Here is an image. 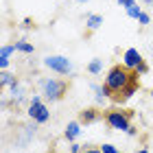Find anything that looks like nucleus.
<instances>
[{"instance_id":"1","label":"nucleus","mask_w":153,"mask_h":153,"mask_svg":"<svg viewBox=\"0 0 153 153\" xmlns=\"http://www.w3.org/2000/svg\"><path fill=\"white\" fill-rule=\"evenodd\" d=\"M134 81H138V74L131 72V70H127L123 64L109 68L107 74H105V88L112 92V96L118 94V92H123V90L127 88L129 83H134Z\"/></svg>"},{"instance_id":"13","label":"nucleus","mask_w":153,"mask_h":153,"mask_svg":"<svg viewBox=\"0 0 153 153\" xmlns=\"http://www.w3.org/2000/svg\"><path fill=\"white\" fill-rule=\"evenodd\" d=\"M16 81H18V79H16V74H11V72L2 70V74H0V85H2V88H11Z\"/></svg>"},{"instance_id":"14","label":"nucleus","mask_w":153,"mask_h":153,"mask_svg":"<svg viewBox=\"0 0 153 153\" xmlns=\"http://www.w3.org/2000/svg\"><path fill=\"white\" fill-rule=\"evenodd\" d=\"M88 72L90 74H101L103 72V59H92V61H90V64H88Z\"/></svg>"},{"instance_id":"25","label":"nucleus","mask_w":153,"mask_h":153,"mask_svg":"<svg viewBox=\"0 0 153 153\" xmlns=\"http://www.w3.org/2000/svg\"><path fill=\"white\" fill-rule=\"evenodd\" d=\"M136 153H149V151L147 149H140V151H136Z\"/></svg>"},{"instance_id":"18","label":"nucleus","mask_w":153,"mask_h":153,"mask_svg":"<svg viewBox=\"0 0 153 153\" xmlns=\"http://www.w3.org/2000/svg\"><path fill=\"white\" fill-rule=\"evenodd\" d=\"M101 151H103V153H120V151H118V149L114 147V144H103Z\"/></svg>"},{"instance_id":"6","label":"nucleus","mask_w":153,"mask_h":153,"mask_svg":"<svg viewBox=\"0 0 153 153\" xmlns=\"http://www.w3.org/2000/svg\"><path fill=\"white\" fill-rule=\"evenodd\" d=\"M140 64H144L140 51H138V48H127V51H125V55H123V66L127 68V70L136 72Z\"/></svg>"},{"instance_id":"10","label":"nucleus","mask_w":153,"mask_h":153,"mask_svg":"<svg viewBox=\"0 0 153 153\" xmlns=\"http://www.w3.org/2000/svg\"><path fill=\"white\" fill-rule=\"evenodd\" d=\"M16 53V44H7L0 48V68L2 70H7V66H9V57Z\"/></svg>"},{"instance_id":"7","label":"nucleus","mask_w":153,"mask_h":153,"mask_svg":"<svg viewBox=\"0 0 153 153\" xmlns=\"http://www.w3.org/2000/svg\"><path fill=\"white\" fill-rule=\"evenodd\" d=\"M101 118V112L94 107H88V109H81L79 112V123L81 125H90V123H96Z\"/></svg>"},{"instance_id":"16","label":"nucleus","mask_w":153,"mask_h":153,"mask_svg":"<svg viewBox=\"0 0 153 153\" xmlns=\"http://www.w3.org/2000/svg\"><path fill=\"white\" fill-rule=\"evenodd\" d=\"M125 11H127V16H129V18H134V20H138V18H140V13H142V9L138 7V2H136V4H131L129 9H125Z\"/></svg>"},{"instance_id":"23","label":"nucleus","mask_w":153,"mask_h":153,"mask_svg":"<svg viewBox=\"0 0 153 153\" xmlns=\"http://www.w3.org/2000/svg\"><path fill=\"white\" fill-rule=\"evenodd\" d=\"M22 24H24V26H31L33 22H31V18H24V20H22Z\"/></svg>"},{"instance_id":"2","label":"nucleus","mask_w":153,"mask_h":153,"mask_svg":"<svg viewBox=\"0 0 153 153\" xmlns=\"http://www.w3.org/2000/svg\"><path fill=\"white\" fill-rule=\"evenodd\" d=\"M39 90L42 94L46 96L51 103L55 101H61L68 92V81L64 79H53V76H48V79H39Z\"/></svg>"},{"instance_id":"8","label":"nucleus","mask_w":153,"mask_h":153,"mask_svg":"<svg viewBox=\"0 0 153 153\" xmlns=\"http://www.w3.org/2000/svg\"><path fill=\"white\" fill-rule=\"evenodd\" d=\"M136 90H138V81H134V83H129V85L125 88L123 92H118V94H114V96H112V101H114V103H125V101H129L131 96L136 94Z\"/></svg>"},{"instance_id":"4","label":"nucleus","mask_w":153,"mask_h":153,"mask_svg":"<svg viewBox=\"0 0 153 153\" xmlns=\"http://www.w3.org/2000/svg\"><path fill=\"white\" fill-rule=\"evenodd\" d=\"M131 116H134V112H118V109H114V112H107L105 114V123L112 129H116V131H129Z\"/></svg>"},{"instance_id":"22","label":"nucleus","mask_w":153,"mask_h":153,"mask_svg":"<svg viewBox=\"0 0 153 153\" xmlns=\"http://www.w3.org/2000/svg\"><path fill=\"white\" fill-rule=\"evenodd\" d=\"M83 153H103V151L96 149V147H88V144H85V147H83Z\"/></svg>"},{"instance_id":"21","label":"nucleus","mask_w":153,"mask_h":153,"mask_svg":"<svg viewBox=\"0 0 153 153\" xmlns=\"http://www.w3.org/2000/svg\"><path fill=\"white\" fill-rule=\"evenodd\" d=\"M149 72V66L147 64H140V66H138V70H136V74H147Z\"/></svg>"},{"instance_id":"9","label":"nucleus","mask_w":153,"mask_h":153,"mask_svg":"<svg viewBox=\"0 0 153 153\" xmlns=\"http://www.w3.org/2000/svg\"><path fill=\"white\" fill-rule=\"evenodd\" d=\"M79 134H81V123L79 120H70L66 125V131H64V138L68 142H74L76 138H79Z\"/></svg>"},{"instance_id":"17","label":"nucleus","mask_w":153,"mask_h":153,"mask_svg":"<svg viewBox=\"0 0 153 153\" xmlns=\"http://www.w3.org/2000/svg\"><path fill=\"white\" fill-rule=\"evenodd\" d=\"M138 22H140L142 26H147V24L151 22V16H149V13H144V11H142V13H140V18H138Z\"/></svg>"},{"instance_id":"20","label":"nucleus","mask_w":153,"mask_h":153,"mask_svg":"<svg viewBox=\"0 0 153 153\" xmlns=\"http://www.w3.org/2000/svg\"><path fill=\"white\" fill-rule=\"evenodd\" d=\"M70 153H83V147H81V144H76V142H72L70 144Z\"/></svg>"},{"instance_id":"11","label":"nucleus","mask_w":153,"mask_h":153,"mask_svg":"<svg viewBox=\"0 0 153 153\" xmlns=\"http://www.w3.org/2000/svg\"><path fill=\"white\" fill-rule=\"evenodd\" d=\"M101 26H103V16H99V13H90L85 18V29L88 31H99Z\"/></svg>"},{"instance_id":"3","label":"nucleus","mask_w":153,"mask_h":153,"mask_svg":"<svg viewBox=\"0 0 153 153\" xmlns=\"http://www.w3.org/2000/svg\"><path fill=\"white\" fill-rule=\"evenodd\" d=\"M26 114H29V118H33V123L44 125V123H48V118H51V109H48V105L42 103L39 94H33V99L29 101V112Z\"/></svg>"},{"instance_id":"24","label":"nucleus","mask_w":153,"mask_h":153,"mask_svg":"<svg viewBox=\"0 0 153 153\" xmlns=\"http://www.w3.org/2000/svg\"><path fill=\"white\" fill-rule=\"evenodd\" d=\"M142 2L147 4V7H153V0H142Z\"/></svg>"},{"instance_id":"19","label":"nucleus","mask_w":153,"mask_h":153,"mask_svg":"<svg viewBox=\"0 0 153 153\" xmlns=\"http://www.w3.org/2000/svg\"><path fill=\"white\" fill-rule=\"evenodd\" d=\"M118 4H120L123 9H129L131 4H136V0H118Z\"/></svg>"},{"instance_id":"27","label":"nucleus","mask_w":153,"mask_h":153,"mask_svg":"<svg viewBox=\"0 0 153 153\" xmlns=\"http://www.w3.org/2000/svg\"><path fill=\"white\" fill-rule=\"evenodd\" d=\"M151 96H153V88H151Z\"/></svg>"},{"instance_id":"26","label":"nucleus","mask_w":153,"mask_h":153,"mask_svg":"<svg viewBox=\"0 0 153 153\" xmlns=\"http://www.w3.org/2000/svg\"><path fill=\"white\" fill-rule=\"evenodd\" d=\"M79 2H81V4H83V2H88V0H79Z\"/></svg>"},{"instance_id":"15","label":"nucleus","mask_w":153,"mask_h":153,"mask_svg":"<svg viewBox=\"0 0 153 153\" xmlns=\"http://www.w3.org/2000/svg\"><path fill=\"white\" fill-rule=\"evenodd\" d=\"M16 51L24 53V55H33L35 46H33V44H29V42H24V39H20V42H16Z\"/></svg>"},{"instance_id":"5","label":"nucleus","mask_w":153,"mask_h":153,"mask_svg":"<svg viewBox=\"0 0 153 153\" xmlns=\"http://www.w3.org/2000/svg\"><path fill=\"white\" fill-rule=\"evenodd\" d=\"M44 66L57 74H70L72 72V61L68 57H64V55H48V57H44Z\"/></svg>"},{"instance_id":"12","label":"nucleus","mask_w":153,"mask_h":153,"mask_svg":"<svg viewBox=\"0 0 153 153\" xmlns=\"http://www.w3.org/2000/svg\"><path fill=\"white\" fill-rule=\"evenodd\" d=\"M11 101L16 103V105H20V103L24 101V88L20 85V81H16L11 85Z\"/></svg>"}]
</instances>
